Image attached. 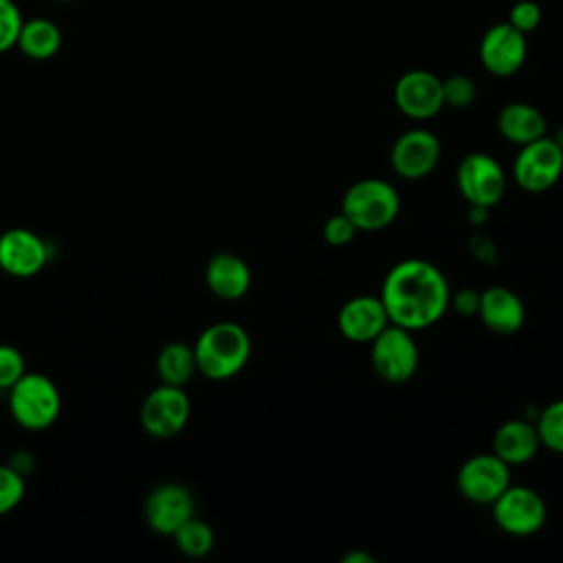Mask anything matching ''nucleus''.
<instances>
[{"mask_svg":"<svg viewBox=\"0 0 563 563\" xmlns=\"http://www.w3.org/2000/svg\"><path fill=\"white\" fill-rule=\"evenodd\" d=\"M394 97L400 112L411 119L435 117L444 106L442 81L427 70L405 73L396 84Z\"/></svg>","mask_w":563,"mask_h":563,"instance_id":"nucleus-15","label":"nucleus"},{"mask_svg":"<svg viewBox=\"0 0 563 563\" xmlns=\"http://www.w3.org/2000/svg\"><path fill=\"white\" fill-rule=\"evenodd\" d=\"M209 290L224 301H235L246 295L251 286V271L246 262L233 253H216L205 268Z\"/></svg>","mask_w":563,"mask_h":563,"instance_id":"nucleus-17","label":"nucleus"},{"mask_svg":"<svg viewBox=\"0 0 563 563\" xmlns=\"http://www.w3.org/2000/svg\"><path fill=\"white\" fill-rule=\"evenodd\" d=\"M479 57L493 75L508 77L517 73L526 59V33L515 29L510 22L490 26L482 37Z\"/></svg>","mask_w":563,"mask_h":563,"instance_id":"nucleus-14","label":"nucleus"},{"mask_svg":"<svg viewBox=\"0 0 563 563\" xmlns=\"http://www.w3.org/2000/svg\"><path fill=\"white\" fill-rule=\"evenodd\" d=\"M336 323L345 339L354 343H372L389 325V319L380 297L361 295L343 303Z\"/></svg>","mask_w":563,"mask_h":563,"instance_id":"nucleus-16","label":"nucleus"},{"mask_svg":"<svg viewBox=\"0 0 563 563\" xmlns=\"http://www.w3.org/2000/svg\"><path fill=\"white\" fill-rule=\"evenodd\" d=\"M196 367L211 380L235 376L251 356V339L246 330L233 321H220L202 330L194 345Z\"/></svg>","mask_w":563,"mask_h":563,"instance_id":"nucleus-2","label":"nucleus"},{"mask_svg":"<svg viewBox=\"0 0 563 563\" xmlns=\"http://www.w3.org/2000/svg\"><path fill=\"white\" fill-rule=\"evenodd\" d=\"M356 231L358 229L354 227V222L341 211V213L328 218V222L323 224V240L332 246H345L354 240Z\"/></svg>","mask_w":563,"mask_h":563,"instance_id":"nucleus-29","label":"nucleus"},{"mask_svg":"<svg viewBox=\"0 0 563 563\" xmlns=\"http://www.w3.org/2000/svg\"><path fill=\"white\" fill-rule=\"evenodd\" d=\"M537 433L543 446L563 453V400L550 402L537 418Z\"/></svg>","mask_w":563,"mask_h":563,"instance_id":"nucleus-24","label":"nucleus"},{"mask_svg":"<svg viewBox=\"0 0 563 563\" xmlns=\"http://www.w3.org/2000/svg\"><path fill=\"white\" fill-rule=\"evenodd\" d=\"M475 84L471 77L464 75H453L446 81H442V97H444V106L451 108H466L473 103L475 99Z\"/></svg>","mask_w":563,"mask_h":563,"instance_id":"nucleus-27","label":"nucleus"},{"mask_svg":"<svg viewBox=\"0 0 563 563\" xmlns=\"http://www.w3.org/2000/svg\"><path fill=\"white\" fill-rule=\"evenodd\" d=\"M497 128L501 136L510 143L526 145L545 136V119L543 114L530 103H508L497 119Z\"/></svg>","mask_w":563,"mask_h":563,"instance_id":"nucleus-20","label":"nucleus"},{"mask_svg":"<svg viewBox=\"0 0 563 563\" xmlns=\"http://www.w3.org/2000/svg\"><path fill=\"white\" fill-rule=\"evenodd\" d=\"M440 161V141L429 130H409L400 134L391 147V169L407 178L418 180L435 169Z\"/></svg>","mask_w":563,"mask_h":563,"instance_id":"nucleus-12","label":"nucleus"},{"mask_svg":"<svg viewBox=\"0 0 563 563\" xmlns=\"http://www.w3.org/2000/svg\"><path fill=\"white\" fill-rule=\"evenodd\" d=\"M24 475L13 464H0V515L11 512L24 499Z\"/></svg>","mask_w":563,"mask_h":563,"instance_id":"nucleus-25","label":"nucleus"},{"mask_svg":"<svg viewBox=\"0 0 563 563\" xmlns=\"http://www.w3.org/2000/svg\"><path fill=\"white\" fill-rule=\"evenodd\" d=\"M196 501L183 484H161L154 486L143 504V515L147 526L165 537H172L189 517H194Z\"/></svg>","mask_w":563,"mask_h":563,"instance_id":"nucleus-11","label":"nucleus"},{"mask_svg":"<svg viewBox=\"0 0 563 563\" xmlns=\"http://www.w3.org/2000/svg\"><path fill=\"white\" fill-rule=\"evenodd\" d=\"M341 211L358 231H380L396 220L400 198L387 180L363 178L345 191Z\"/></svg>","mask_w":563,"mask_h":563,"instance_id":"nucleus-4","label":"nucleus"},{"mask_svg":"<svg viewBox=\"0 0 563 563\" xmlns=\"http://www.w3.org/2000/svg\"><path fill=\"white\" fill-rule=\"evenodd\" d=\"M172 537H174L176 548L183 554L194 556V559L209 554L213 543H216L211 526L207 521H202V519H196V517H189Z\"/></svg>","mask_w":563,"mask_h":563,"instance_id":"nucleus-23","label":"nucleus"},{"mask_svg":"<svg viewBox=\"0 0 563 563\" xmlns=\"http://www.w3.org/2000/svg\"><path fill=\"white\" fill-rule=\"evenodd\" d=\"M541 440L537 427L528 420L504 422L493 438V453L510 464H526L534 457Z\"/></svg>","mask_w":563,"mask_h":563,"instance_id":"nucleus-19","label":"nucleus"},{"mask_svg":"<svg viewBox=\"0 0 563 563\" xmlns=\"http://www.w3.org/2000/svg\"><path fill=\"white\" fill-rule=\"evenodd\" d=\"M198 372L194 347L183 341H172L161 347L156 356V374L161 383L183 387Z\"/></svg>","mask_w":563,"mask_h":563,"instance_id":"nucleus-21","label":"nucleus"},{"mask_svg":"<svg viewBox=\"0 0 563 563\" xmlns=\"http://www.w3.org/2000/svg\"><path fill=\"white\" fill-rule=\"evenodd\" d=\"M343 563H374V556L365 554V552H350L341 559Z\"/></svg>","mask_w":563,"mask_h":563,"instance_id":"nucleus-33","label":"nucleus"},{"mask_svg":"<svg viewBox=\"0 0 563 563\" xmlns=\"http://www.w3.org/2000/svg\"><path fill=\"white\" fill-rule=\"evenodd\" d=\"M59 2H70V0H59Z\"/></svg>","mask_w":563,"mask_h":563,"instance_id":"nucleus-34","label":"nucleus"},{"mask_svg":"<svg viewBox=\"0 0 563 563\" xmlns=\"http://www.w3.org/2000/svg\"><path fill=\"white\" fill-rule=\"evenodd\" d=\"M477 314L484 321V325L488 330H493L495 334L517 332L526 317L521 299L512 290L501 288V286H493V288H486L484 292H479Z\"/></svg>","mask_w":563,"mask_h":563,"instance_id":"nucleus-18","label":"nucleus"},{"mask_svg":"<svg viewBox=\"0 0 563 563\" xmlns=\"http://www.w3.org/2000/svg\"><path fill=\"white\" fill-rule=\"evenodd\" d=\"M26 372L22 352L9 343H0V389H9Z\"/></svg>","mask_w":563,"mask_h":563,"instance_id":"nucleus-28","label":"nucleus"},{"mask_svg":"<svg viewBox=\"0 0 563 563\" xmlns=\"http://www.w3.org/2000/svg\"><path fill=\"white\" fill-rule=\"evenodd\" d=\"M189 396L185 394L183 387L176 385H161L152 389L139 411L141 427L147 435L167 440L180 433L189 420Z\"/></svg>","mask_w":563,"mask_h":563,"instance_id":"nucleus-5","label":"nucleus"},{"mask_svg":"<svg viewBox=\"0 0 563 563\" xmlns=\"http://www.w3.org/2000/svg\"><path fill=\"white\" fill-rule=\"evenodd\" d=\"M48 262L46 242L29 229H7L0 235V268L13 277H33Z\"/></svg>","mask_w":563,"mask_h":563,"instance_id":"nucleus-13","label":"nucleus"},{"mask_svg":"<svg viewBox=\"0 0 563 563\" xmlns=\"http://www.w3.org/2000/svg\"><path fill=\"white\" fill-rule=\"evenodd\" d=\"M539 20H541V9H539V4H534L530 0L517 2L510 11V24L515 29H519L521 33H528V31L537 29Z\"/></svg>","mask_w":563,"mask_h":563,"instance_id":"nucleus-30","label":"nucleus"},{"mask_svg":"<svg viewBox=\"0 0 563 563\" xmlns=\"http://www.w3.org/2000/svg\"><path fill=\"white\" fill-rule=\"evenodd\" d=\"M457 189L471 202V207H493L501 200L506 189V176L501 165L484 154H466L457 165Z\"/></svg>","mask_w":563,"mask_h":563,"instance_id":"nucleus-8","label":"nucleus"},{"mask_svg":"<svg viewBox=\"0 0 563 563\" xmlns=\"http://www.w3.org/2000/svg\"><path fill=\"white\" fill-rule=\"evenodd\" d=\"M451 301H453V308L462 314H477L479 310V292L475 290H460Z\"/></svg>","mask_w":563,"mask_h":563,"instance_id":"nucleus-31","label":"nucleus"},{"mask_svg":"<svg viewBox=\"0 0 563 563\" xmlns=\"http://www.w3.org/2000/svg\"><path fill=\"white\" fill-rule=\"evenodd\" d=\"M449 299L444 275L427 260H402L394 264L380 290L389 323L411 332L433 325L446 312Z\"/></svg>","mask_w":563,"mask_h":563,"instance_id":"nucleus-1","label":"nucleus"},{"mask_svg":"<svg viewBox=\"0 0 563 563\" xmlns=\"http://www.w3.org/2000/svg\"><path fill=\"white\" fill-rule=\"evenodd\" d=\"M62 33L55 22L46 18H35L22 22L18 44L20 51L31 59H48L59 51Z\"/></svg>","mask_w":563,"mask_h":563,"instance_id":"nucleus-22","label":"nucleus"},{"mask_svg":"<svg viewBox=\"0 0 563 563\" xmlns=\"http://www.w3.org/2000/svg\"><path fill=\"white\" fill-rule=\"evenodd\" d=\"M22 15L13 0H0V53L13 48L18 44V35L22 29Z\"/></svg>","mask_w":563,"mask_h":563,"instance_id":"nucleus-26","label":"nucleus"},{"mask_svg":"<svg viewBox=\"0 0 563 563\" xmlns=\"http://www.w3.org/2000/svg\"><path fill=\"white\" fill-rule=\"evenodd\" d=\"M9 411L22 429L44 431L62 411L59 389L46 374L24 372L9 387Z\"/></svg>","mask_w":563,"mask_h":563,"instance_id":"nucleus-3","label":"nucleus"},{"mask_svg":"<svg viewBox=\"0 0 563 563\" xmlns=\"http://www.w3.org/2000/svg\"><path fill=\"white\" fill-rule=\"evenodd\" d=\"M495 523L515 537H528L541 530L545 521V504L541 495L528 486H508L493 501Z\"/></svg>","mask_w":563,"mask_h":563,"instance_id":"nucleus-9","label":"nucleus"},{"mask_svg":"<svg viewBox=\"0 0 563 563\" xmlns=\"http://www.w3.org/2000/svg\"><path fill=\"white\" fill-rule=\"evenodd\" d=\"M563 174V150L554 139L541 136L521 145L512 163V176L526 191L539 194L550 189Z\"/></svg>","mask_w":563,"mask_h":563,"instance_id":"nucleus-7","label":"nucleus"},{"mask_svg":"<svg viewBox=\"0 0 563 563\" xmlns=\"http://www.w3.org/2000/svg\"><path fill=\"white\" fill-rule=\"evenodd\" d=\"M372 367L387 383H405L418 369V345L411 330L389 323L372 341Z\"/></svg>","mask_w":563,"mask_h":563,"instance_id":"nucleus-6","label":"nucleus"},{"mask_svg":"<svg viewBox=\"0 0 563 563\" xmlns=\"http://www.w3.org/2000/svg\"><path fill=\"white\" fill-rule=\"evenodd\" d=\"M471 251H473V255H477V257L484 260V262H495V246H493V242H490L486 235H482V233H477V235L471 238Z\"/></svg>","mask_w":563,"mask_h":563,"instance_id":"nucleus-32","label":"nucleus"},{"mask_svg":"<svg viewBox=\"0 0 563 563\" xmlns=\"http://www.w3.org/2000/svg\"><path fill=\"white\" fill-rule=\"evenodd\" d=\"M508 486V464L495 453L473 455L457 471V490L475 504H493Z\"/></svg>","mask_w":563,"mask_h":563,"instance_id":"nucleus-10","label":"nucleus"}]
</instances>
